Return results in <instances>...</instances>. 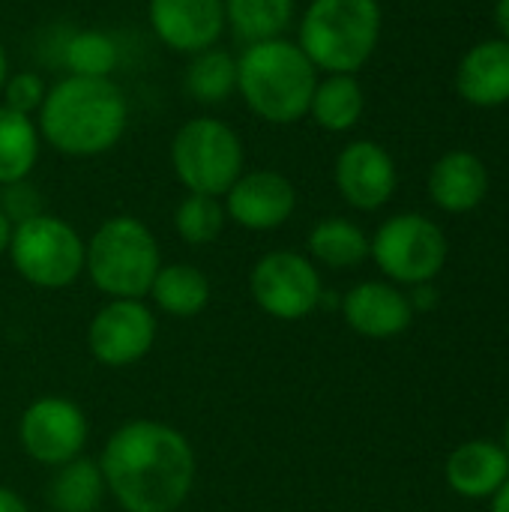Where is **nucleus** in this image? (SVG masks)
Wrapping results in <instances>:
<instances>
[{
	"mask_svg": "<svg viewBox=\"0 0 509 512\" xmlns=\"http://www.w3.org/2000/svg\"><path fill=\"white\" fill-rule=\"evenodd\" d=\"M99 471L123 512H177L195 486L198 465L180 429L159 420H129L108 435Z\"/></svg>",
	"mask_w": 509,
	"mask_h": 512,
	"instance_id": "obj_1",
	"label": "nucleus"
},
{
	"mask_svg": "<svg viewBox=\"0 0 509 512\" xmlns=\"http://www.w3.org/2000/svg\"><path fill=\"white\" fill-rule=\"evenodd\" d=\"M129 123L123 90L111 78L66 75L51 84L36 114L42 141L57 153L90 159L117 147Z\"/></svg>",
	"mask_w": 509,
	"mask_h": 512,
	"instance_id": "obj_2",
	"label": "nucleus"
},
{
	"mask_svg": "<svg viewBox=\"0 0 509 512\" xmlns=\"http://www.w3.org/2000/svg\"><path fill=\"white\" fill-rule=\"evenodd\" d=\"M318 78L315 63L288 36L252 42L237 57V93L270 126H291L309 117Z\"/></svg>",
	"mask_w": 509,
	"mask_h": 512,
	"instance_id": "obj_3",
	"label": "nucleus"
},
{
	"mask_svg": "<svg viewBox=\"0 0 509 512\" xmlns=\"http://www.w3.org/2000/svg\"><path fill=\"white\" fill-rule=\"evenodd\" d=\"M384 12L378 0H312L297 45L324 75H357L378 51Z\"/></svg>",
	"mask_w": 509,
	"mask_h": 512,
	"instance_id": "obj_4",
	"label": "nucleus"
},
{
	"mask_svg": "<svg viewBox=\"0 0 509 512\" xmlns=\"http://www.w3.org/2000/svg\"><path fill=\"white\" fill-rule=\"evenodd\" d=\"M162 267L156 234L138 216H111L84 243V273L111 300H141Z\"/></svg>",
	"mask_w": 509,
	"mask_h": 512,
	"instance_id": "obj_5",
	"label": "nucleus"
},
{
	"mask_svg": "<svg viewBox=\"0 0 509 512\" xmlns=\"http://www.w3.org/2000/svg\"><path fill=\"white\" fill-rule=\"evenodd\" d=\"M246 150L234 126L219 117L186 120L171 141V168L186 192L222 198L246 171Z\"/></svg>",
	"mask_w": 509,
	"mask_h": 512,
	"instance_id": "obj_6",
	"label": "nucleus"
},
{
	"mask_svg": "<svg viewBox=\"0 0 509 512\" xmlns=\"http://www.w3.org/2000/svg\"><path fill=\"white\" fill-rule=\"evenodd\" d=\"M6 255L27 285L45 291L69 288L84 273V240L75 225L54 213L12 225Z\"/></svg>",
	"mask_w": 509,
	"mask_h": 512,
	"instance_id": "obj_7",
	"label": "nucleus"
},
{
	"mask_svg": "<svg viewBox=\"0 0 509 512\" xmlns=\"http://www.w3.org/2000/svg\"><path fill=\"white\" fill-rule=\"evenodd\" d=\"M447 234L423 213H396L369 237V258L393 285H426L444 270Z\"/></svg>",
	"mask_w": 509,
	"mask_h": 512,
	"instance_id": "obj_8",
	"label": "nucleus"
},
{
	"mask_svg": "<svg viewBox=\"0 0 509 512\" xmlns=\"http://www.w3.org/2000/svg\"><path fill=\"white\" fill-rule=\"evenodd\" d=\"M249 294L261 312L276 321H303L324 300V282L315 261L303 252L276 249L255 261Z\"/></svg>",
	"mask_w": 509,
	"mask_h": 512,
	"instance_id": "obj_9",
	"label": "nucleus"
},
{
	"mask_svg": "<svg viewBox=\"0 0 509 512\" xmlns=\"http://www.w3.org/2000/svg\"><path fill=\"white\" fill-rule=\"evenodd\" d=\"M90 438V423L81 405L66 396H42L30 402L18 420L21 450L48 468H60L84 456Z\"/></svg>",
	"mask_w": 509,
	"mask_h": 512,
	"instance_id": "obj_10",
	"label": "nucleus"
},
{
	"mask_svg": "<svg viewBox=\"0 0 509 512\" xmlns=\"http://www.w3.org/2000/svg\"><path fill=\"white\" fill-rule=\"evenodd\" d=\"M156 315L144 300H108L87 327V348L96 363L123 369L150 354Z\"/></svg>",
	"mask_w": 509,
	"mask_h": 512,
	"instance_id": "obj_11",
	"label": "nucleus"
},
{
	"mask_svg": "<svg viewBox=\"0 0 509 512\" xmlns=\"http://www.w3.org/2000/svg\"><path fill=\"white\" fill-rule=\"evenodd\" d=\"M333 180L348 207L375 213L396 195L399 168L387 147L360 138V141H348L339 150L333 165Z\"/></svg>",
	"mask_w": 509,
	"mask_h": 512,
	"instance_id": "obj_12",
	"label": "nucleus"
},
{
	"mask_svg": "<svg viewBox=\"0 0 509 512\" xmlns=\"http://www.w3.org/2000/svg\"><path fill=\"white\" fill-rule=\"evenodd\" d=\"M225 216L246 231H276L297 210V189L282 171H243L222 195Z\"/></svg>",
	"mask_w": 509,
	"mask_h": 512,
	"instance_id": "obj_13",
	"label": "nucleus"
},
{
	"mask_svg": "<svg viewBox=\"0 0 509 512\" xmlns=\"http://www.w3.org/2000/svg\"><path fill=\"white\" fill-rule=\"evenodd\" d=\"M147 18L156 39L177 54H198L225 33L222 0H147Z\"/></svg>",
	"mask_w": 509,
	"mask_h": 512,
	"instance_id": "obj_14",
	"label": "nucleus"
},
{
	"mask_svg": "<svg viewBox=\"0 0 509 512\" xmlns=\"http://www.w3.org/2000/svg\"><path fill=\"white\" fill-rule=\"evenodd\" d=\"M345 324L366 339H393L414 321L411 297L393 282H360L342 297Z\"/></svg>",
	"mask_w": 509,
	"mask_h": 512,
	"instance_id": "obj_15",
	"label": "nucleus"
},
{
	"mask_svg": "<svg viewBox=\"0 0 509 512\" xmlns=\"http://www.w3.org/2000/svg\"><path fill=\"white\" fill-rule=\"evenodd\" d=\"M489 195V168L471 150H447L429 168V198L438 210L462 216Z\"/></svg>",
	"mask_w": 509,
	"mask_h": 512,
	"instance_id": "obj_16",
	"label": "nucleus"
},
{
	"mask_svg": "<svg viewBox=\"0 0 509 512\" xmlns=\"http://www.w3.org/2000/svg\"><path fill=\"white\" fill-rule=\"evenodd\" d=\"M456 93L474 108L509 105V42L501 36L471 45L456 66Z\"/></svg>",
	"mask_w": 509,
	"mask_h": 512,
	"instance_id": "obj_17",
	"label": "nucleus"
},
{
	"mask_svg": "<svg viewBox=\"0 0 509 512\" xmlns=\"http://www.w3.org/2000/svg\"><path fill=\"white\" fill-rule=\"evenodd\" d=\"M444 477L459 498L486 501L509 480L507 450L486 438L465 441L450 453L444 465Z\"/></svg>",
	"mask_w": 509,
	"mask_h": 512,
	"instance_id": "obj_18",
	"label": "nucleus"
},
{
	"mask_svg": "<svg viewBox=\"0 0 509 512\" xmlns=\"http://www.w3.org/2000/svg\"><path fill=\"white\" fill-rule=\"evenodd\" d=\"M366 111V93L357 75H324L315 84L309 117L333 135L351 132Z\"/></svg>",
	"mask_w": 509,
	"mask_h": 512,
	"instance_id": "obj_19",
	"label": "nucleus"
},
{
	"mask_svg": "<svg viewBox=\"0 0 509 512\" xmlns=\"http://www.w3.org/2000/svg\"><path fill=\"white\" fill-rule=\"evenodd\" d=\"M309 258L330 270H351L369 258V234L342 216L321 219L306 237Z\"/></svg>",
	"mask_w": 509,
	"mask_h": 512,
	"instance_id": "obj_20",
	"label": "nucleus"
},
{
	"mask_svg": "<svg viewBox=\"0 0 509 512\" xmlns=\"http://www.w3.org/2000/svg\"><path fill=\"white\" fill-rule=\"evenodd\" d=\"M150 297L171 318H195L210 303V279L195 264H162Z\"/></svg>",
	"mask_w": 509,
	"mask_h": 512,
	"instance_id": "obj_21",
	"label": "nucleus"
},
{
	"mask_svg": "<svg viewBox=\"0 0 509 512\" xmlns=\"http://www.w3.org/2000/svg\"><path fill=\"white\" fill-rule=\"evenodd\" d=\"M105 492L108 489L99 462L78 456L54 468V477L48 483V504L54 507V512H96Z\"/></svg>",
	"mask_w": 509,
	"mask_h": 512,
	"instance_id": "obj_22",
	"label": "nucleus"
},
{
	"mask_svg": "<svg viewBox=\"0 0 509 512\" xmlns=\"http://www.w3.org/2000/svg\"><path fill=\"white\" fill-rule=\"evenodd\" d=\"M42 135L33 117L0 105V186L27 180L36 168Z\"/></svg>",
	"mask_w": 509,
	"mask_h": 512,
	"instance_id": "obj_23",
	"label": "nucleus"
},
{
	"mask_svg": "<svg viewBox=\"0 0 509 512\" xmlns=\"http://www.w3.org/2000/svg\"><path fill=\"white\" fill-rule=\"evenodd\" d=\"M225 24L246 42L279 39L294 21V0H222Z\"/></svg>",
	"mask_w": 509,
	"mask_h": 512,
	"instance_id": "obj_24",
	"label": "nucleus"
},
{
	"mask_svg": "<svg viewBox=\"0 0 509 512\" xmlns=\"http://www.w3.org/2000/svg\"><path fill=\"white\" fill-rule=\"evenodd\" d=\"M186 93L204 105L228 102L237 93V57L222 48H207L192 54L186 66Z\"/></svg>",
	"mask_w": 509,
	"mask_h": 512,
	"instance_id": "obj_25",
	"label": "nucleus"
},
{
	"mask_svg": "<svg viewBox=\"0 0 509 512\" xmlns=\"http://www.w3.org/2000/svg\"><path fill=\"white\" fill-rule=\"evenodd\" d=\"M120 63V48L105 30H78L63 42V66L78 78H111Z\"/></svg>",
	"mask_w": 509,
	"mask_h": 512,
	"instance_id": "obj_26",
	"label": "nucleus"
},
{
	"mask_svg": "<svg viewBox=\"0 0 509 512\" xmlns=\"http://www.w3.org/2000/svg\"><path fill=\"white\" fill-rule=\"evenodd\" d=\"M225 204L216 195L186 192V198L174 210V231L189 246H210L225 231Z\"/></svg>",
	"mask_w": 509,
	"mask_h": 512,
	"instance_id": "obj_27",
	"label": "nucleus"
},
{
	"mask_svg": "<svg viewBox=\"0 0 509 512\" xmlns=\"http://www.w3.org/2000/svg\"><path fill=\"white\" fill-rule=\"evenodd\" d=\"M45 93H48V84L39 72H9V78L0 90V96H3L0 105L15 114L33 117V114H39Z\"/></svg>",
	"mask_w": 509,
	"mask_h": 512,
	"instance_id": "obj_28",
	"label": "nucleus"
},
{
	"mask_svg": "<svg viewBox=\"0 0 509 512\" xmlns=\"http://www.w3.org/2000/svg\"><path fill=\"white\" fill-rule=\"evenodd\" d=\"M0 210H3V216L12 225H21V222H27L33 216L45 213L42 210V195H39V189L30 180H18V183L0 186Z\"/></svg>",
	"mask_w": 509,
	"mask_h": 512,
	"instance_id": "obj_29",
	"label": "nucleus"
},
{
	"mask_svg": "<svg viewBox=\"0 0 509 512\" xmlns=\"http://www.w3.org/2000/svg\"><path fill=\"white\" fill-rule=\"evenodd\" d=\"M0 512H30V510H27V501H24L15 489L0 486Z\"/></svg>",
	"mask_w": 509,
	"mask_h": 512,
	"instance_id": "obj_30",
	"label": "nucleus"
},
{
	"mask_svg": "<svg viewBox=\"0 0 509 512\" xmlns=\"http://www.w3.org/2000/svg\"><path fill=\"white\" fill-rule=\"evenodd\" d=\"M495 27L498 36L509 42V0H495Z\"/></svg>",
	"mask_w": 509,
	"mask_h": 512,
	"instance_id": "obj_31",
	"label": "nucleus"
},
{
	"mask_svg": "<svg viewBox=\"0 0 509 512\" xmlns=\"http://www.w3.org/2000/svg\"><path fill=\"white\" fill-rule=\"evenodd\" d=\"M492 501V510L489 512H509V480L489 498Z\"/></svg>",
	"mask_w": 509,
	"mask_h": 512,
	"instance_id": "obj_32",
	"label": "nucleus"
},
{
	"mask_svg": "<svg viewBox=\"0 0 509 512\" xmlns=\"http://www.w3.org/2000/svg\"><path fill=\"white\" fill-rule=\"evenodd\" d=\"M9 237H12V222H9V219L3 216V210H0V255H6Z\"/></svg>",
	"mask_w": 509,
	"mask_h": 512,
	"instance_id": "obj_33",
	"label": "nucleus"
},
{
	"mask_svg": "<svg viewBox=\"0 0 509 512\" xmlns=\"http://www.w3.org/2000/svg\"><path fill=\"white\" fill-rule=\"evenodd\" d=\"M6 78H9V57H6V48L0 45V90H3Z\"/></svg>",
	"mask_w": 509,
	"mask_h": 512,
	"instance_id": "obj_34",
	"label": "nucleus"
},
{
	"mask_svg": "<svg viewBox=\"0 0 509 512\" xmlns=\"http://www.w3.org/2000/svg\"><path fill=\"white\" fill-rule=\"evenodd\" d=\"M504 450H507V456H509V417H507V426H504Z\"/></svg>",
	"mask_w": 509,
	"mask_h": 512,
	"instance_id": "obj_35",
	"label": "nucleus"
}]
</instances>
